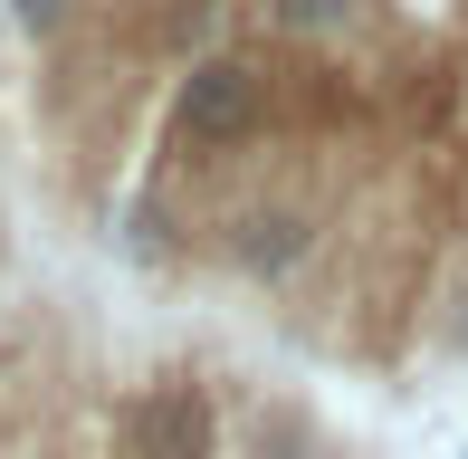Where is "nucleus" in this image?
<instances>
[{
  "label": "nucleus",
  "mask_w": 468,
  "mask_h": 459,
  "mask_svg": "<svg viewBox=\"0 0 468 459\" xmlns=\"http://www.w3.org/2000/svg\"><path fill=\"white\" fill-rule=\"evenodd\" d=\"M268 134V68L249 48H201L173 77V115H163V173H210V163L249 154Z\"/></svg>",
  "instance_id": "f257e3e1"
},
{
  "label": "nucleus",
  "mask_w": 468,
  "mask_h": 459,
  "mask_svg": "<svg viewBox=\"0 0 468 459\" xmlns=\"http://www.w3.org/2000/svg\"><path fill=\"white\" fill-rule=\"evenodd\" d=\"M210 249H220V268H229L239 287L287 297V287H306L315 249H325V211L296 201V192H259V201H239V211H220Z\"/></svg>",
  "instance_id": "f03ea898"
},
{
  "label": "nucleus",
  "mask_w": 468,
  "mask_h": 459,
  "mask_svg": "<svg viewBox=\"0 0 468 459\" xmlns=\"http://www.w3.org/2000/svg\"><path fill=\"white\" fill-rule=\"evenodd\" d=\"M220 402H210L201 373H154L115 402V459H220Z\"/></svg>",
  "instance_id": "7ed1b4c3"
},
{
  "label": "nucleus",
  "mask_w": 468,
  "mask_h": 459,
  "mask_svg": "<svg viewBox=\"0 0 468 459\" xmlns=\"http://www.w3.org/2000/svg\"><path fill=\"white\" fill-rule=\"evenodd\" d=\"M259 19L296 48H345V38L373 29V0H259Z\"/></svg>",
  "instance_id": "20e7f679"
},
{
  "label": "nucleus",
  "mask_w": 468,
  "mask_h": 459,
  "mask_svg": "<svg viewBox=\"0 0 468 459\" xmlns=\"http://www.w3.org/2000/svg\"><path fill=\"white\" fill-rule=\"evenodd\" d=\"M115 249L134 268H173L182 259V220H173V201H163V182H144V192L115 211Z\"/></svg>",
  "instance_id": "39448f33"
},
{
  "label": "nucleus",
  "mask_w": 468,
  "mask_h": 459,
  "mask_svg": "<svg viewBox=\"0 0 468 459\" xmlns=\"http://www.w3.org/2000/svg\"><path fill=\"white\" fill-rule=\"evenodd\" d=\"M10 10H19L29 38H58V29H68V0H10Z\"/></svg>",
  "instance_id": "423d86ee"
}]
</instances>
